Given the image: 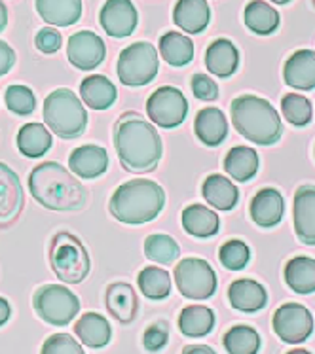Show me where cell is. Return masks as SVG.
<instances>
[{"label": "cell", "instance_id": "6da1fadb", "mask_svg": "<svg viewBox=\"0 0 315 354\" xmlns=\"http://www.w3.org/2000/svg\"><path fill=\"white\" fill-rule=\"evenodd\" d=\"M114 146L120 163L127 173L145 174L156 171L163 146L158 131L139 112H125L114 125Z\"/></svg>", "mask_w": 315, "mask_h": 354}, {"label": "cell", "instance_id": "7a4b0ae2", "mask_svg": "<svg viewBox=\"0 0 315 354\" xmlns=\"http://www.w3.org/2000/svg\"><path fill=\"white\" fill-rule=\"evenodd\" d=\"M33 199L48 210L71 212L88 203V189L73 173L55 161H44L33 167L29 174Z\"/></svg>", "mask_w": 315, "mask_h": 354}, {"label": "cell", "instance_id": "3957f363", "mask_svg": "<svg viewBox=\"0 0 315 354\" xmlns=\"http://www.w3.org/2000/svg\"><path fill=\"white\" fill-rule=\"evenodd\" d=\"M165 207V192L160 184L147 178L120 184L109 201V210L118 222L141 225L152 222Z\"/></svg>", "mask_w": 315, "mask_h": 354}, {"label": "cell", "instance_id": "277c9868", "mask_svg": "<svg viewBox=\"0 0 315 354\" xmlns=\"http://www.w3.org/2000/svg\"><path fill=\"white\" fill-rule=\"evenodd\" d=\"M230 116L235 131L258 146H271L283 133L278 110L257 95H240L232 101Z\"/></svg>", "mask_w": 315, "mask_h": 354}, {"label": "cell", "instance_id": "5b68a950", "mask_svg": "<svg viewBox=\"0 0 315 354\" xmlns=\"http://www.w3.org/2000/svg\"><path fill=\"white\" fill-rule=\"evenodd\" d=\"M44 123L59 138H78L88 127V112L69 87L53 89L44 99Z\"/></svg>", "mask_w": 315, "mask_h": 354}, {"label": "cell", "instance_id": "8992f818", "mask_svg": "<svg viewBox=\"0 0 315 354\" xmlns=\"http://www.w3.org/2000/svg\"><path fill=\"white\" fill-rule=\"evenodd\" d=\"M50 268L65 284H80L88 279L91 260L80 239L69 232H57L50 243Z\"/></svg>", "mask_w": 315, "mask_h": 354}, {"label": "cell", "instance_id": "52a82bcc", "mask_svg": "<svg viewBox=\"0 0 315 354\" xmlns=\"http://www.w3.org/2000/svg\"><path fill=\"white\" fill-rule=\"evenodd\" d=\"M33 309L50 326H66L80 311V299L61 284L38 286L33 294Z\"/></svg>", "mask_w": 315, "mask_h": 354}, {"label": "cell", "instance_id": "ba28073f", "mask_svg": "<svg viewBox=\"0 0 315 354\" xmlns=\"http://www.w3.org/2000/svg\"><path fill=\"white\" fill-rule=\"evenodd\" d=\"M158 68V51L152 44L135 42L120 51L116 71L118 78L124 86H147L156 78Z\"/></svg>", "mask_w": 315, "mask_h": 354}, {"label": "cell", "instance_id": "9c48e42d", "mask_svg": "<svg viewBox=\"0 0 315 354\" xmlns=\"http://www.w3.org/2000/svg\"><path fill=\"white\" fill-rule=\"evenodd\" d=\"M177 290L188 299H207L217 290V275L213 268L201 258H184L173 271Z\"/></svg>", "mask_w": 315, "mask_h": 354}, {"label": "cell", "instance_id": "30bf717a", "mask_svg": "<svg viewBox=\"0 0 315 354\" xmlns=\"http://www.w3.org/2000/svg\"><path fill=\"white\" fill-rule=\"evenodd\" d=\"M147 114L150 122L161 129L179 127L186 120L188 102L181 89L173 86H161L148 97Z\"/></svg>", "mask_w": 315, "mask_h": 354}, {"label": "cell", "instance_id": "8fae6325", "mask_svg": "<svg viewBox=\"0 0 315 354\" xmlns=\"http://www.w3.org/2000/svg\"><path fill=\"white\" fill-rule=\"evenodd\" d=\"M273 332L289 345H300L314 333V317L300 304H285L273 313Z\"/></svg>", "mask_w": 315, "mask_h": 354}, {"label": "cell", "instance_id": "7c38bea8", "mask_svg": "<svg viewBox=\"0 0 315 354\" xmlns=\"http://www.w3.org/2000/svg\"><path fill=\"white\" fill-rule=\"evenodd\" d=\"M66 57L80 71H93L107 57L103 38L93 30H78L69 38L66 44Z\"/></svg>", "mask_w": 315, "mask_h": 354}, {"label": "cell", "instance_id": "4fadbf2b", "mask_svg": "<svg viewBox=\"0 0 315 354\" xmlns=\"http://www.w3.org/2000/svg\"><path fill=\"white\" fill-rule=\"evenodd\" d=\"M25 194L19 176L10 165L0 161V230H6L19 218Z\"/></svg>", "mask_w": 315, "mask_h": 354}, {"label": "cell", "instance_id": "5bb4252c", "mask_svg": "<svg viewBox=\"0 0 315 354\" xmlns=\"http://www.w3.org/2000/svg\"><path fill=\"white\" fill-rule=\"evenodd\" d=\"M99 23L109 37H129L137 29V10L127 0H109L101 6Z\"/></svg>", "mask_w": 315, "mask_h": 354}, {"label": "cell", "instance_id": "9a60e30c", "mask_svg": "<svg viewBox=\"0 0 315 354\" xmlns=\"http://www.w3.org/2000/svg\"><path fill=\"white\" fill-rule=\"evenodd\" d=\"M294 233L300 243L315 246V186L304 184L296 189L293 205Z\"/></svg>", "mask_w": 315, "mask_h": 354}, {"label": "cell", "instance_id": "2e32d148", "mask_svg": "<svg viewBox=\"0 0 315 354\" xmlns=\"http://www.w3.org/2000/svg\"><path fill=\"white\" fill-rule=\"evenodd\" d=\"M105 305L110 317L116 318L120 324H132L139 311V297L132 284L127 282H112L105 292Z\"/></svg>", "mask_w": 315, "mask_h": 354}, {"label": "cell", "instance_id": "e0dca14e", "mask_svg": "<svg viewBox=\"0 0 315 354\" xmlns=\"http://www.w3.org/2000/svg\"><path fill=\"white\" fill-rule=\"evenodd\" d=\"M251 218L258 227L270 230L283 220L285 214V199L276 188H264L253 197L249 207Z\"/></svg>", "mask_w": 315, "mask_h": 354}, {"label": "cell", "instance_id": "ac0fdd59", "mask_svg": "<svg viewBox=\"0 0 315 354\" xmlns=\"http://www.w3.org/2000/svg\"><path fill=\"white\" fill-rule=\"evenodd\" d=\"M69 167H71V173L76 176H80L84 180H93L97 176L107 173L109 153L101 146H78V148H74L69 158Z\"/></svg>", "mask_w": 315, "mask_h": 354}, {"label": "cell", "instance_id": "d6986e66", "mask_svg": "<svg viewBox=\"0 0 315 354\" xmlns=\"http://www.w3.org/2000/svg\"><path fill=\"white\" fill-rule=\"evenodd\" d=\"M283 80L298 91H312L315 87V51H294L283 66Z\"/></svg>", "mask_w": 315, "mask_h": 354}, {"label": "cell", "instance_id": "ffe728a7", "mask_svg": "<svg viewBox=\"0 0 315 354\" xmlns=\"http://www.w3.org/2000/svg\"><path fill=\"white\" fill-rule=\"evenodd\" d=\"M230 305L242 313H257L268 304V292L253 279H237L228 288Z\"/></svg>", "mask_w": 315, "mask_h": 354}, {"label": "cell", "instance_id": "44dd1931", "mask_svg": "<svg viewBox=\"0 0 315 354\" xmlns=\"http://www.w3.org/2000/svg\"><path fill=\"white\" fill-rule=\"evenodd\" d=\"M207 71L217 78H230L240 66V51L228 38H217L206 51Z\"/></svg>", "mask_w": 315, "mask_h": 354}, {"label": "cell", "instance_id": "7402d4cb", "mask_svg": "<svg viewBox=\"0 0 315 354\" xmlns=\"http://www.w3.org/2000/svg\"><path fill=\"white\" fill-rule=\"evenodd\" d=\"M173 21L188 35H199L211 21V8L206 0H181L173 8Z\"/></svg>", "mask_w": 315, "mask_h": 354}, {"label": "cell", "instance_id": "603a6c76", "mask_svg": "<svg viewBox=\"0 0 315 354\" xmlns=\"http://www.w3.org/2000/svg\"><path fill=\"white\" fill-rule=\"evenodd\" d=\"M74 335L89 348H103L110 343L112 328L109 320L99 313H84L76 324H74Z\"/></svg>", "mask_w": 315, "mask_h": 354}, {"label": "cell", "instance_id": "cb8c5ba5", "mask_svg": "<svg viewBox=\"0 0 315 354\" xmlns=\"http://www.w3.org/2000/svg\"><path fill=\"white\" fill-rule=\"evenodd\" d=\"M80 97L88 109L107 110L116 102L118 89L103 74H91L80 82Z\"/></svg>", "mask_w": 315, "mask_h": 354}, {"label": "cell", "instance_id": "d4e9b609", "mask_svg": "<svg viewBox=\"0 0 315 354\" xmlns=\"http://www.w3.org/2000/svg\"><path fill=\"white\" fill-rule=\"evenodd\" d=\"M201 194L213 209L224 210V212L234 209L240 201L237 186L222 174H209L201 184Z\"/></svg>", "mask_w": 315, "mask_h": 354}, {"label": "cell", "instance_id": "484cf974", "mask_svg": "<svg viewBox=\"0 0 315 354\" xmlns=\"http://www.w3.org/2000/svg\"><path fill=\"white\" fill-rule=\"evenodd\" d=\"M194 133L206 146H219L228 135V122L220 109H201L194 120Z\"/></svg>", "mask_w": 315, "mask_h": 354}, {"label": "cell", "instance_id": "4316f807", "mask_svg": "<svg viewBox=\"0 0 315 354\" xmlns=\"http://www.w3.org/2000/svg\"><path fill=\"white\" fill-rule=\"evenodd\" d=\"M183 227L184 232L194 237L207 239L219 233L220 218L215 210L207 209L206 205H188L183 210Z\"/></svg>", "mask_w": 315, "mask_h": 354}, {"label": "cell", "instance_id": "83f0119b", "mask_svg": "<svg viewBox=\"0 0 315 354\" xmlns=\"http://www.w3.org/2000/svg\"><path fill=\"white\" fill-rule=\"evenodd\" d=\"M35 8L46 23L55 27H71L82 15L80 0H38Z\"/></svg>", "mask_w": 315, "mask_h": 354}, {"label": "cell", "instance_id": "f1b7e54d", "mask_svg": "<svg viewBox=\"0 0 315 354\" xmlns=\"http://www.w3.org/2000/svg\"><path fill=\"white\" fill-rule=\"evenodd\" d=\"M285 282L296 294H314L315 292V260L309 256H296L287 261Z\"/></svg>", "mask_w": 315, "mask_h": 354}, {"label": "cell", "instance_id": "f546056e", "mask_svg": "<svg viewBox=\"0 0 315 354\" xmlns=\"http://www.w3.org/2000/svg\"><path fill=\"white\" fill-rule=\"evenodd\" d=\"M52 135L44 123H25L17 131V148L27 158H42L52 148Z\"/></svg>", "mask_w": 315, "mask_h": 354}, {"label": "cell", "instance_id": "4dcf8cb0", "mask_svg": "<svg viewBox=\"0 0 315 354\" xmlns=\"http://www.w3.org/2000/svg\"><path fill=\"white\" fill-rule=\"evenodd\" d=\"M158 50L161 53V59L171 66L188 65L194 57L192 38H188L183 32H175V30H169L165 35H161Z\"/></svg>", "mask_w": 315, "mask_h": 354}, {"label": "cell", "instance_id": "1f68e13d", "mask_svg": "<svg viewBox=\"0 0 315 354\" xmlns=\"http://www.w3.org/2000/svg\"><path fill=\"white\" fill-rule=\"evenodd\" d=\"M224 171L235 182H249L258 171V153L249 146H234L224 158Z\"/></svg>", "mask_w": 315, "mask_h": 354}, {"label": "cell", "instance_id": "d6a6232c", "mask_svg": "<svg viewBox=\"0 0 315 354\" xmlns=\"http://www.w3.org/2000/svg\"><path fill=\"white\" fill-rule=\"evenodd\" d=\"M215 328V313L206 305H188L179 315V330L186 337H204Z\"/></svg>", "mask_w": 315, "mask_h": 354}, {"label": "cell", "instance_id": "836d02e7", "mask_svg": "<svg viewBox=\"0 0 315 354\" xmlns=\"http://www.w3.org/2000/svg\"><path fill=\"white\" fill-rule=\"evenodd\" d=\"M245 25L255 35L268 37L279 27L278 10L268 2H249L245 6Z\"/></svg>", "mask_w": 315, "mask_h": 354}, {"label": "cell", "instance_id": "e575fe53", "mask_svg": "<svg viewBox=\"0 0 315 354\" xmlns=\"http://www.w3.org/2000/svg\"><path fill=\"white\" fill-rule=\"evenodd\" d=\"M222 345H224L228 354H258V351H260V335L251 326H234L224 333Z\"/></svg>", "mask_w": 315, "mask_h": 354}, {"label": "cell", "instance_id": "d590c367", "mask_svg": "<svg viewBox=\"0 0 315 354\" xmlns=\"http://www.w3.org/2000/svg\"><path fill=\"white\" fill-rule=\"evenodd\" d=\"M137 284L145 297L152 301L165 299L171 294V277L165 269L156 268V266L143 269L137 277Z\"/></svg>", "mask_w": 315, "mask_h": 354}, {"label": "cell", "instance_id": "8d00e7d4", "mask_svg": "<svg viewBox=\"0 0 315 354\" xmlns=\"http://www.w3.org/2000/svg\"><path fill=\"white\" fill-rule=\"evenodd\" d=\"M145 254L148 260L161 263V266H171L179 258L181 248L177 245V241L163 233H154L145 239Z\"/></svg>", "mask_w": 315, "mask_h": 354}, {"label": "cell", "instance_id": "74e56055", "mask_svg": "<svg viewBox=\"0 0 315 354\" xmlns=\"http://www.w3.org/2000/svg\"><path fill=\"white\" fill-rule=\"evenodd\" d=\"M281 110L287 122L293 123L294 127H306L314 116L312 102L304 95L298 93H287L281 99Z\"/></svg>", "mask_w": 315, "mask_h": 354}, {"label": "cell", "instance_id": "f35d334b", "mask_svg": "<svg viewBox=\"0 0 315 354\" xmlns=\"http://www.w3.org/2000/svg\"><path fill=\"white\" fill-rule=\"evenodd\" d=\"M4 101L10 112H14L17 116H29L37 109V99L33 89L21 84H14L6 89Z\"/></svg>", "mask_w": 315, "mask_h": 354}, {"label": "cell", "instance_id": "ab89813d", "mask_svg": "<svg viewBox=\"0 0 315 354\" xmlns=\"http://www.w3.org/2000/svg\"><path fill=\"white\" fill-rule=\"evenodd\" d=\"M251 250L249 246L245 245L240 239H232L226 241L220 246L219 260L220 263L228 269V271H242L247 263H249Z\"/></svg>", "mask_w": 315, "mask_h": 354}, {"label": "cell", "instance_id": "60d3db41", "mask_svg": "<svg viewBox=\"0 0 315 354\" xmlns=\"http://www.w3.org/2000/svg\"><path fill=\"white\" fill-rule=\"evenodd\" d=\"M40 354H86L71 333H53L42 343Z\"/></svg>", "mask_w": 315, "mask_h": 354}, {"label": "cell", "instance_id": "b9f144b4", "mask_svg": "<svg viewBox=\"0 0 315 354\" xmlns=\"http://www.w3.org/2000/svg\"><path fill=\"white\" fill-rule=\"evenodd\" d=\"M169 339V328L163 320H158L154 324H150L145 330L143 335V345L147 348L148 353H158L161 348L168 345Z\"/></svg>", "mask_w": 315, "mask_h": 354}, {"label": "cell", "instance_id": "7bdbcfd3", "mask_svg": "<svg viewBox=\"0 0 315 354\" xmlns=\"http://www.w3.org/2000/svg\"><path fill=\"white\" fill-rule=\"evenodd\" d=\"M192 93L199 101H215L219 97V86L207 74H194L192 76Z\"/></svg>", "mask_w": 315, "mask_h": 354}, {"label": "cell", "instance_id": "ee69618b", "mask_svg": "<svg viewBox=\"0 0 315 354\" xmlns=\"http://www.w3.org/2000/svg\"><path fill=\"white\" fill-rule=\"evenodd\" d=\"M61 42H63V38H61V32L57 29H52V27H44V29H40L37 32V37H35V46H37L38 51H42V53H57L59 48H61Z\"/></svg>", "mask_w": 315, "mask_h": 354}, {"label": "cell", "instance_id": "f6af8a7d", "mask_svg": "<svg viewBox=\"0 0 315 354\" xmlns=\"http://www.w3.org/2000/svg\"><path fill=\"white\" fill-rule=\"evenodd\" d=\"M15 65V51L4 40H0V78L8 74Z\"/></svg>", "mask_w": 315, "mask_h": 354}, {"label": "cell", "instance_id": "bcb514c9", "mask_svg": "<svg viewBox=\"0 0 315 354\" xmlns=\"http://www.w3.org/2000/svg\"><path fill=\"white\" fill-rule=\"evenodd\" d=\"M10 317H12V305H10L6 297L0 296V328L6 324Z\"/></svg>", "mask_w": 315, "mask_h": 354}, {"label": "cell", "instance_id": "7dc6e473", "mask_svg": "<svg viewBox=\"0 0 315 354\" xmlns=\"http://www.w3.org/2000/svg\"><path fill=\"white\" fill-rule=\"evenodd\" d=\"M183 354H217L207 345H188L183 348Z\"/></svg>", "mask_w": 315, "mask_h": 354}, {"label": "cell", "instance_id": "c3c4849f", "mask_svg": "<svg viewBox=\"0 0 315 354\" xmlns=\"http://www.w3.org/2000/svg\"><path fill=\"white\" fill-rule=\"evenodd\" d=\"M8 25V8L4 2H0V32L6 29Z\"/></svg>", "mask_w": 315, "mask_h": 354}, {"label": "cell", "instance_id": "681fc988", "mask_svg": "<svg viewBox=\"0 0 315 354\" xmlns=\"http://www.w3.org/2000/svg\"><path fill=\"white\" fill-rule=\"evenodd\" d=\"M287 354H312V353L306 351V348H293V351H289Z\"/></svg>", "mask_w": 315, "mask_h": 354}]
</instances>
